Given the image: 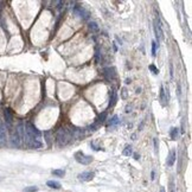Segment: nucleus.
Returning <instances> with one entry per match:
<instances>
[{
	"mask_svg": "<svg viewBox=\"0 0 192 192\" xmlns=\"http://www.w3.org/2000/svg\"><path fill=\"white\" fill-rule=\"evenodd\" d=\"M71 138H72V133L70 130H68L66 128H59L58 132H57V135H56L57 145H58L59 147L65 146L66 143L70 142Z\"/></svg>",
	"mask_w": 192,
	"mask_h": 192,
	"instance_id": "obj_1",
	"label": "nucleus"
},
{
	"mask_svg": "<svg viewBox=\"0 0 192 192\" xmlns=\"http://www.w3.org/2000/svg\"><path fill=\"white\" fill-rule=\"evenodd\" d=\"M74 157H75L76 161L80 162V164H82V165H89L90 162L93 161V157H91V155H87V154H84V153H83V152H81V151L76 152Z\"/></svg>",
	"mask_w": 192,
	"mask_h": 192,
	"instance_id": "obj_2",
	"label": "nucleus"
},
{
	"mask_svg": "<svg viewBox=\"0 0 192 192\" xmlns=\"http://www.w3.org/2000/svg\"><path fill=\"white\" fill-rule=\"evenodd\" d=\"M9 141H11V146L12 147H16V148H19L22 145V138L20 135H19V133L17 129H14L12 133H11V139H9Z\"/></svg>",
	"mask_w": 192,
	"mask_h": 192,
	"instance_id": "obj_3",
	"label": "nucleus"
},
{
	"mask_svg": "<svg viewBox=\"0 0 192 192\" xmlns=\"http://www.w3.org/2000/svg\"><path fill=\"white\" fill-rule=\"evenodd\" d=\"M103 74H104V77L107 78L108 81H114L116 78V69L114 66H108V68H104L103 69Z\"/></svg>",
	"mask_w": 192,
	"mask_h": 192,
	"instance_id": "obj_4",
	"label": "nucleus"
},
{
	"mask_svg": "<svg viewBox=\"0 0 192 192\" xmlns=\"http://www.w3.org/2000/svg\"><path fill=\"white\" fill-rule=\"evenodd\" d=\"M154 32H155V37H157L158 43H159V41L164 39V32H162V28H161V24H160L159 18L154 22Z\"/></svg>",
	"mask_w": 192,
	"mask_h": 192,
	"instance_id": "obj_5",
	"label": "nucleus"
},
{
	"mask_svg": "<svg viewBox=\"0 0 192 192\" xmlns=\"http://www.w3.org/2000/svg\"><path fill=\"white\" fill-rule=\"evenodd\" d=\"M74 12H75V14H77V16L81 17L82 19H89V16H90L87 9H84V8L81 7V6L74 7Z\"/></svg>",
	"mask_w": 192,
	"mask_h": 192,
	"instance_id": "obj_6",
	"label": "nucleus"
},
{
	"mask_svg": "<svg viewBox=\"0 0 192 192\" xmlns=\"http://www.w3.org/2000/svg\"><path fill=\"white\" fill-rule=\"evenodd\" d=\"M4 115H5L6 127H7V128H11V127H12V120H13V115H12L11 109H9V108H6L5 112H4Z\"/></svg>",
	"mask_w": 192,
	"mask_h": 192,
	"instance_id": "obj_7",
	"label": "nucleus"
},
{
	"mask_svg": "<svg viewBox=\"0 0 192 192\" xmlns=\"http://www.w3.org/2000/svg\"><path fill=\"white\" fill-rule=\"evenodd\" d=\"M7 143V138H6V128L1 123V127H0V148H3L6 146Z\"/></svg>",
	"mask_w": 192,
	"mask_h": 192,
	"instance_id": "obj_8",
	"label": "nucleus"
},
{
	"mask_svg": "<svg viewBox=\"0 0 192 192\" xmlns=\"http://www.w3.org/2000/svg\"><path fill=\"white\" fill-rule=\"evenodd\" d=\"M176 159H177V153H176V151H174V149L170 151V154H168L167 160H166V165L170 166V167H171V166H173Z\"/></svg>",
	"mask_w": 192,
	"mask_h": 192,
	"instance_id": "obj_9",
	"label": "nucleus"
},
{
	"mask_svg": "<svg viewBox=\"0 0 192 192\" xmlns=\"http://www.w3.org/2000/svg\"><path fill=\"white\" fill-rule=\"evenodd\" d=\"M94 178V173L93 172H82L78 174V179L81 181H90Z\"/></svg>",
	"mask_w": 192,
	"mask_h": 192,
	"instance_id": "obj_10",
	"label": "nucleus"
},
{
	"mask_svg": "<svg viewBox=\"0 0 192 192\" xmlns=\"http://www.w3.org/2000/svg\"><path fill=\"white\" fill-rule=\"evenodd\" d=\"M160 101H161V104L162 105H165L166 104V102L168 101L167 100V97H166V93H165V88L162 87H160Z\"/></svg>",
	"mask_w": 192,
	"mask_h": 192,
	"instance_id": "obj_11",
	"label": "nucleus"
},
{
	"mask_svg": "<svg viewBox=\"0 0 192 192\" xmlns=\"http://www.w3.org/2000/svg\"><path fill=\"white\" fill-rule=\"evenodd\" d=\"M116 100H118V94H116V91H115L114 89L112 90V93H110V101H109V107H113V105L116 103Z\"/></svg>",
	"mask_w": 192,
	"mask_h": 192,
	"instance_id": "obj_12",
	"label": "nucleus"
},
{
	"mask_svg": "<svg viewBox=\"0 0 192 192\" xmlns=\"http://www.w3.org/2000/svg\"><path fill=\"white\" fill-rule=\"evenodd\" d=\"M46 185L49 186V187H51V189H56V190L61 189V184L58 183V181H55V180H49L46 183Z\"/></svg>",
	"mask_w": 192,
	"mask_h": 192,
	"instance_id": "obj_13",
	"label": "nucleus"
},
{
	"mask_svg": "<svg viewBox=\"0 0 192 192\" xmlns=\"http://www.w3.org/2000/svg\"><path fill=\"white\" fill-rule=\"evenodd\" d=\"M170 135H171V138H172V140H177V138H178V135H179V128H172L171 129V132H170Z\"/></svg>",
	"mask_w": 192,
	"mask_h": 192,
	"instance_id": "obj_14",
	"label": "nucleus"
},
{
	"mask_svg": "<svg viewBox=\"0 0 192 192\" xmlns=\"http://www.w3.org/2000/svg\"><path fill=\"white\" fill-rule=\"evenodd\" d=\"M52 174L56 176V177H64L65 171L64 170H53L52 171Z\"/></svg>",
	"mask_w": 192,
	"mask_h": 192,
	"instance_id": "obj_15",
	"label": "nucleus"
},
{
	"mask_svg": "<svg viewBox=\"0 0 192 192\" xmlns=\"http://www.w3.org/2000/svg\"><path fill=\"white\" fill-rule=\"evenodd\" d=\"M120 121H119V116L118 115H114V116L112 118V120L109 121V126H113V124H118Z\"/></svg>",
	"mask_w": 192,
	"mask_h": 192,
	"instance_id": "obj_16",
	"label": "nucleus"
},
{
	"mask_svg": "<svg viewBox=\"0 0 192 192\" xmlns=\"http://www.w3.org/2000/svg\"><path fill=\"white\" fill-rule=\"evenodd\" d=\"M37 191H38L37 186H28V187H25L23 190V192H37Z\"/></svg>",
	"mask_w": 192,
	"mask_h": 192,
	"instance_id": "obj_17",
	"label": "nucleus"
},
{
	"mask_svg": "<svg viewBox=\"0 0 192 192\" xmlns=\"http://www.w3.org/2000/svg\"><path fill=\"white\" fill-rule=\"evenodd\" d=\"M132 153H133L132 146H127L126 148H124V151H123V154L124 155H132Z\"/></svg>",
	"mask_w": 192,
	"mask_h": 192,
	"instance_id": "obj_18",
	"label": "nucleus"
},
{
	"mask_svg": "<svg viewBox=\"0 0 192 192\" xmlns=\"http://www.w3.org/2000/svg\"><path fill=\"white\" fill-rule=\"evenodd\" d=\"M105 118H107V112H103L102 114L99 115V119H97V122H103L105 120Z\"/></svg>",
	"mask_w": 192,
	"mask_h": 192,
	"instance_id": "obj_19",
	"label": "nucleus"
},
{
	"mask_svg": "<svg viewBox=\"0 0 192 192\" xmlns=\"http://www.w3.org/2000/svg\"><path fill=\"white\" fill-rule=\"evenodd\" d=\"M89 27H90V30H93V31H99V26H97V24L94 23V22L89 23Z\"/></svg>",
	"mask_w": 192,
	"mask_h": 192,
	"instance_id": "obj_20",
	"label": "nucleus"
},
{
	"mask_svg": "<svg viewBox=\"0 0 192 192\" xmlns=\"http://www.w3.org/2000/svg\"><path fill=\"white\" fill-rule=\"evenodd\" d=\"M152 55L153 56L157 55V42H154V41L152 42Z\"/></svg>",
	"mask_w": 192,
	"mask_h": 192,
	"instance_id": "obj_21",
	"label": "nucleus"
},
{
	"mask_svg": "<svg viewBox=\"0 0 192 192\" xmlns=\"http://www.w3.org/2000/svg\"><path fill=\"white\" fill-rule=\"evenodd\" d=\"M148 68H149V70H151L153 74H155V75H157V74H159V70H158V69H157V68H155V66L153 65V64H151V65L148 66Z\"/></svg>",
	"mask_w": 192,
	"mask_h": 192,
	"instance_id": "obj_22",
	"label": "nucleus"
},
{
	"mask_svg": "<svg viewBox=\"0 0 192 192\" xmlns=\"http://www.w3.org/2000/svg\"><path fill=\"white\" fill-rule=\"evenodd\" d=\"M45 137H47V139H46V142H47V145H51V140H50V138H49V132H45V134H44Z\"/></svg>",
	"mask_w": 192,
	"mask_h": 192,
	"instance_id": "obj_23",
	"label": "nucleus"
},
{
	"mask_svg": "<svg viewBox=\"0 0 192 192\" xmlns=\"http://www.w3.org/2000/svg\"><path fill=\"white\" fill-rule=\"evenodd\" d=\"M173 64H170V75H171V78H173Z\"/></svg>",
	"mask_w": 192,
	"mask_h": 192,
	"instance_id": "obj_24",
	"label": "nucleus"
},
{
	"mask_svg": "<svg viewBox=\"0 0 192 192\" xmlns=\"http://www.w3.org/2000/svg\"><path fill=\"white\" fill-rule=\"evenodd\" d=\"M177 87H178V89H177V94H178V97H180V93H181V91H180V83H179V82L177 83Z\"/></svg>",
	"mask_w": 192,
	"mask_h": 192,
	"instance_id": "obj_25",
	"label": "nucleus"
},
{
	"mask_svg": "<svg viewBox=\"0 0 192 192\" xmlns=\"http://www.w3.org/2000/svg\"><path fill=\"white\" fill-rule=\"evenodd\" d=\"M126 91H127L126 89H123V90H122V97H123V99H126V97H127V93H126Z\"/></svg>",
	"mask_w": 192,
	"mask_h": 192,
	"instance_id": "obj_26",
	"label": "nucleus"
},
{
	"mask_svg": "<svg viewBox=\"0 0 192 192\" xmlns=\"http://www.w3.org/2000/svg\"><path fill=\"white\" fill-rule=\"evenodd\" d=\"M154 149H155V152H158V142H157V139H154Z\"/></svg>",
	"mask_w": 192,
	"mask_h": 192,
	"instance_id": "obj_27",
	"label": "nucleus"
},
{
	"mask_svg": "<svg viewBox=\"0 0 192 192\" xmlns=\"http://www.w3.org/2000/svg\"><path fill=\"white\" fill-rule=\"evenodd\" d=\"M139 158H140V155H138V154H134V159H135V160H139Z\"/></svg>",
	"mask_w": 192,
	"mask_h": 192,
	"instance_id": "obj_28",
	"label": "nucleus"
},
{
	"mask_svg": "<svg viewBox=\"0 0 192 192\" xmlns=\"http://www.w3.org/2000/svg\"><path fill=\"white\" fill-rule=\"evenodd\" d=\"M130 109H132V105H130V107H127V108H126V112H127V113H129V112H130Z\"/></svg>",
	"mask_w": 192,
	"mask_h": 192,
	"instance_id": "obj_29",
	"label": "nucleus"
},
{
	"mask_svg": "<svg viewBox=\"0 0 192 192\" xmlns=\"http://www.w3.org/2000/svg\"><path fill=\"white\" fill-rule=\"evenodd\" d=\"M171 192H174V187H173V184H171Z\"/></svg>",
	"mask_w": 192,
	"mask_h": 192,
	"instance_id": "obj_30",
	"label": "nucleus"
},
{
	"mask_svg": "<svg viewBox=\"0 0 192 192\" xmlns=\"http://www.w3.org/2000/svg\"><path fill=\"white\" fill-rule=\"evenodd\" d=\"M160 192H165V189H164V187H161V189H160Z\"/></svg>",
	"mask_w": 192,
	"mask_h": 192,
	"instance_id": "obj_31",
	"label": "nucleus"
},
{
	"mask_svg": "<svg viewBox=\"0 0 192 192\" xmlns=\"http://www.w3.org/2000/svg\"><path fill=\"white\" fill-rule=\"evenodd\" d=\"M0 127H1V122H0Z\"/></svg>",
	"mask_w": 192,
	"mask_h": 192,
	"instance_id": "obj_32",
	"label": "nucleus"
}]
</instances>
